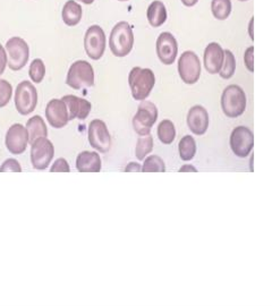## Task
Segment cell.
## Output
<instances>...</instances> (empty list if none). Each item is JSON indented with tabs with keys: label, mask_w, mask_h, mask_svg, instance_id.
I'll return each instance as SVG.
<instances>
[{
	"label": "cell",
	"mask_w": 272,
	"mask_h": 306,
	"mask_svg": "<svg viewBox=\"0 0 272 306\" xmlns=\"http://www.w3.org/2000/svg\"><path fill=\"white\" fill-rule=\"evenodd\" d=\"M13 96V86L8 81L0 78V108L6 107Z\"/></svg>",
	"instance_id": "cell-30"
},
{
	"label": "cell",
	"mask_w": 272,
	"mask_h": 306,
	"mask_svg": "<svg viewBox=\"0 0 272 306\" xmlns=\"http://www.w3.org/2000/svg\"><path fill=\"white\" fill-rule=\"evenodd\" d=\"M7 67V56L3 46L0 44V76L2 75Z\"/></svg>",
	"instance_id": "cell-34"
},
{
	"label": "cell",
	"mask_w": 272,
	"mask_h": 306,
	"mask_svg": "<svg viewBox=\"0 0 272 306\" xmlns=\"http://www.w3.org/2000/svg\"><path fill=\"white\" fill-rule=\"evenodd\" d=\"M178 74L185 84H195L201 76V63L194 51L187 50L178 60Z\"/></svg>",
	"instance_id": "cell-9"
},
{
	"label": "cell",
	"mask_w": 272,
	"mask_h": 306,
	"mask_svg": "<svg viewBox=\"0 0 272 306\" xmlns=\"http://www.w3.org/2000/svg\"><path fill=\"white\" fill-rule=\"evenodd\" d=\"M102 168L98 152L82 151L76 158V169L80 172H99Z\"/></svg>",
	"instance_id": "cell-19"
},
{
	"label": "cell",
	"mask_w": 272,
	"mask_h": 306,
	"mask_svg": "<svg viewBox=\"0 0 272 306\" xmlns=\"http://www.w3.org/2000/svg\"><path fill=\"white\" fill-rule=\"evenodd\" d=\"M128 84L134 100L143 101L150 95L156 84L154 73L150 68L134 67L128 75Z\"/></svg>",
	"instance_id": "cell-1"
},
{
	"label": "cell",
	"mask_w": 272,
	"mask_h": 306,
	"mask_svg": "<svg viewBox=\"0 0 272 306\" xmlns=\"http://www.w3.org/2000/svg\"><path fill=\"white\" fill-rule=\"evenodd\" d=\"M178 152L182 161H191L196 154V142L191 135H185L178 143Z\"/></svg>",
	"instance_id": "cell-23"
},
{
	"label": "cell",
	"mask_w": 272,
	"mask_h": 306,
	"mask_svg": "<svg viewBox=\"0 0 272 306\" xmlns=\"http://www.w3.org/2000/svg\"><path fill=\"white\" fill-rule=\"evenodd\" d=\"M61 100L66 104L69 120H73V119L84 120V119L87 118V116L90 115L92 104L87 100L80 98V96L73 95V94L63 96Z\"/></svg>",
	"instance_id": "cell-17"
},
{
	"label": "cell",
	"mask_w": 272,
	"mask_h": 306,
	"mask_svg": "<svg viewBox=\"0 0 272 306\" xmlns=\"http://www.w3.org/2000/svg\"><path fill=\"white\" fill-rule=\"evenodd\" d=\"M199 0H182V5H185L186 7H193L194 5L197 3Z\"/></svg>",
	"instance_id": "cell-37"
},
{
	"label": "cell",
	"mask_w": 272,
	"mask_h": 306,
	"mask_svg": "<svg viewBox=\"0 0 272 306\" xmlns=\"http://www.w3.org/2000/svg\"><path fill=\"white\" fill-rule=\"evenodd\" d=\"M158 137L163 144H171L176 138V127L169 119H165L158 126Z\"/></svg>",
	"instance_id": "cell-24"
},
{
	"label": "cell",
	"mask_w": 272,
	"mask_h": 306,
	"mask_svg": "<svg viewBox=\"0 0 272 306\" xmlns=\"http://www.w3.org/2000/svg\"><path fill=\"white\" fill-rule=\"evenodd\" d=\"M87 138L91 146L101 153H106L111 148V136L103 120L94 119L90 122L87 129Z\"/></svg>",
	"instance_id": "cell-12"
},
{
	"label": "cell",
	"mask_w": 272,
	"mask_h": 306,
	"mask_svg": "<svg viewBox=\"0 0 272 306\" xmlns=\"http://www.w3.org/2000/svg\"><path fill=\"white\" fill-rule=\"evenodd\" d=\"M66 84L74 90L91 87L94 85V70L86 60H76L70 65L66 77Z\"/></svg>",
	"instance_id": "cell-5"
},
{
	"label": "cell",
	"mask_w": 272,
	"mask_h": 306,
	"mask_svg": "<svg viewBox=\"0 0 272 306\" xmlns=\"http://www.w3.org/2000/svg\"><path fill=\"white\" fill-rule=\"evenodd\" d=\"M29 75H30L31 81L37 84L43 81L44 76H46V65L42 61V59L37 58L31 63L30 68H29Z\"/></svg>",
	"instance_id": "cell-29"
},
{
	"label": "cell",
	"mask_w": 272,
	"mask_h": 306,
	"mask_svg": "<svg viewBox=\"0 0 272 306\" xmlns=\"http://www.w3.org/2000/svg\"><path fill=\"white\" fill-rule=\"evenodd\" d=\"M8 171H13V172H22V167L20 163L17 161L16 159L9 158L5 160L3 163L0 167V172H8Z\"/></svg>",
	"instance_id": "cell-31"
},
{
	"label": "cell",
	"mask_w": 272,
	"mask_h": 306,
	"mask_svg": "<svg viewBox=\"0 0 272 306\" xmlns=\"http://www.w3.org/2000/svg\"><path fill=\"white\" fill-rule=\"evenodd\" d=\"M223 61V49L219 43L211 42L204 50V67L210 74H218Z\"/></svg>",
	"instance_id": "cell-18"
},
{
	"label": "cell",
	"mask_w": 272,
	"mask_h": 306,
	"mask_svg": "<svg viewBox=\"0 0 272 306\" xmlns=\"http://www.w3.org/2000/svg\"><path fill=\"white\" fill-rule=\"evenodd\" d=\"M236 70V59L230 50H223V61L219 70L221 78L229 79L234 76Z\"/></svg>",
	"instance_id": "cell-25"
},
{
	"label": "cell",
	"mask_w": 272,
	"mask_h": 306,
	"mask_svg": "<svg viewBox=\"0 0 272 306\" xmlns=\"http://www.w3.org/2000/svg\"><path fill=\"white\" fill-rule=\"evenodd\" d=\"M46 118L51 127L63 128L68 124V111L61 99H52L46 107Z\"/></svg>",
	"instance_id": "cell-15"
},
{
	"label": "cell",
	"mask_w": 272,
	"mask_h": 306,
	"mask_svg": "<svg viewBox=\"0 0 272 306\" xmlns=\"http://www.w3.org/2000/svg\"><path fill=\"white\" fill-rule=\"evenodd\" d=\"M178 53V44L175 36L169 32H163L156 40V55L163 65H173Z\"/></svg>",
	"instance_id": "cell-14"
},
{
	"label": "cell",
	"mask_w": 272,
	"mask_h": 306,
	"mask_svg": "<svg viewBox=\"0 0 272 306\" xmlns=\"http://www.w3.org/2000/svg\"><path fill=\"white\" fill-rule=\"evenodd\" d=\"M211 10L214 18L219 20H227L231 13V1L230 0H212Z\"/></svg>",
	"instance_id": "cell-26"
},
{
	"label": "cell",
	"mask_w": 272,
	"mask_h": 306,
	"mask_svg": "<svg viewBox=\"0 0 272 306\" xmlns=\"http://www.w3.org/2000/svg\"><path fill=\"white\" fill-rule=\"evenodd\" d=\"M254 47H248L246 49L245 53H244V63H245L246 68L248 69L249 72H254Z\"/></svg>",
	"instance_id": "cell-33"
},
{
	"label": "cell",
	"mask_w": 272,
	"mask_h": 306,
	"mask_svg": "<svg viewBox=\"0 0 272 306\" xmlns=\"http://www.w3.org/2000/svg\"><path fill=\"white\" fill-rule=\"evenodd\" d=\"M3 48L7 56V66L11 70L17 72L26 66L30 58V47L25 40L20 36H13Z\"/></svg>",
	"instance_id": "cell-4"
},
{
	"label": "cell",
	"mask_w": 272,
	"mask_h": 306,
	"mask_svg": "<svg viewBox=\"0 0 272 306\" xmlns=\"http://www.w3.org/2000/svg\"><path fill=\"white\" fill-rule=\"evenodd\" d=\"M106 34L99 25H91L84 35V49L91 59L99 60L106 50Z\"/></svg>",
	"instance_id": "cell-10"
},
{
	"label": "cell",
	"mask_w": 272,
	"mask_h": 306,
	"mask_svg": "<svg viewBox=\"0 0 272 306\" xmlns=\"http://www.w3.org/2000/svg\"><path fill=\"white\" fill-rule=\"evenodd\" d=\"M78 1L85 3V5H91V3H93V1H94V0H78Z\"/></svg>",
	"instance_id": "cell-39"
},
{
	"label": "cell",
	"mask_w": 272,
	"mask_h": 306,
	"mask_svg": "<svg viewBox=\"0 0 272 306\" xmlns=\"http://www.w3.org/2000/svg\"><path fill=\"white\" fill-rule=\"evenodd\" d=\"M158 119V108L154 103L143 100L138 104L137 112L133 118V128L139 136L151 133L152 126Z\"/></svg>",
	"instance_id": "cell-7"
},
{
	"label": "cell",
	"mask_w": 272,
	"mask_h": 306,
	"mask_svg": "<svg viewBox=\"0 0 272 306\" xmlns=\"http://www.w3.org/2000/svg\"><path fill=\"white\" fill-rule=\"evenodd\" d=\"M252 25H253V18L251 20V22H249V35H251V39L254 40V36H253V33H252Z\"/></svg>",
	"instance_id": "cell-38"
},
{
	"label": "cell",
	"mask_w": 272,
	"mask_h": 306,
	"mask_svg": "<svg viewBox=\"0 0 272 306\" xmlns=\"http://www.w3.org/2000/svg\"><path fill=\"white\" fill-rule=\"evenodd\" d=\"M50 171L51 172H69L70 168L66 159L58 158L52 163L51 168H50Z\"/></svg>",
	"instance_id": "cell-32"
},
{
	"label": "cell",
	"mask_w": 272,
	"mask_h": 306,
	"mask_svg": "<svg viewBox=\"0 0 272 306\" xmlns=\"http://www.w3.org/2000/svg\"><path fill=\"white\" fill-rule=\"evenodd\" d=\"M142 172H165L166 165L165 161L159 155H150L144 158V162L142 166Z\"/></svg>",
	"instance_id": "cell-28"
},
{
	"label": "cell",
	"mask_w": 272,
	"mask_h": 306,
	"mask_svg": "<svg viewBox=\"0 0 272 306\" xmlns=\"http://www.w3.org/2000/svg\"><path fill=\"white\" fill-rule=\"evenodd\" d=\"M31 144V163L37 170H44L49 167L55 155L52 142L46 137H39Z\"/></svg>",
	"instance_id": "cell-8"
},
{
	"label": "cell",
	"mask_w": 272,
	"mask_h": 306,
	"mask_svg": "<svg viewBox=\"0 0 272 306\" xmlns=\"http://www.w3.org/2000/svg\"><path fill=\"white\" fill-rule=\"evenodd\" d=\"M230 148L234 154L238 158H246L254 146V135L248 127L238 126L232 129L230 134Z\"/></svg>",
	"instance_id": "cell-11"
},
{
	"label": "cell",
	"mask_w": 272,
	"mask_h": 306,
	"mask_svg": "<svg viewBox=\"0 0 272 306\" xmlns=\"http://www.w3.org/2000/svg\"><path fill=\"white\" fill-rule=\"evenodd\" d=\"M26 131L29 134V143H32L39 137L48 136V128L41 116L37 115L31 117L26 122Z\"/></svg>",
	"instance_id": "cell-22"
},
{
	"label": "cell",
	"mask_w": 272,
	"mask_h": 306,
	"mask_svg": "<svg viewBox=\"0 0 272 306\" xmlns=\"http://www.w3.org/2000/svg\"><path fill=\"white\" fill-rule=\"evenodd\" d=\"M239 1H247V0H239Z\"/></svg>",
	"instance_id": "cell-41"
},
{
	"label": "cell",
	"mask_w": 272,
	"mask_h": 306,
	"mask_svg": "<svg viewBox=\"0 0 272 306\" xmlns=\"http://www.w3.org/2000/svg\"><path fill=\"white\" fill-rule=\"evenodd\" d=\"M134 46V34L127 22H119L113 26L109 39V47L113 56L123 58L132 51Z\"/></svg>",
	"instance_id": "cell-2"
},
{
	"label": "cell",
	"mask_w": 272,
	"mask_h": 306,
	"mask_svg": "<svg viewBox=\"0 0 272 306\" xmlns=\"http://www.w3.org/2000/svg\"><path fill=\"white\" fill-rule=\"evenodd\" d=\"M29 144L26 127L22 124H14L8 128L5 137V145L11 154L18 155L25 152Z\"/></svg>",
	"instance_id": "cell-13"
},
{
	"label": "cell",
	"mask_w": 272,
	"mask_h": 306,
	"mask_svg": "<svg viewBox=\"0 0 272 306\" xmlns=\"http://www.w3.org/2000/svg\"><path fill=\"white\" fill-rule=\"evenodd\" d=\"M186 171H193V172H196V171H197V169H196L195 167L191 166V165L182 166V168L179 169V172H186Z\"/></svg>",
	"instance_id": "cell-36"
},
{
	"label": "cell",
	"mask_w": 272,
	"mask_h": 306,
	"mask_svg": "<svg viewBox=\"0 0 272 306\" xmlns=\"http://www.w3.org/2000/svg\"><path fill=\"white\" fill-rule=\"evenodd\" d=\"M246 94L239 85L231 84L223 90L221 95V109L228 118H237L245 112Z\"/></svg>",
	"instance_id": "cell-3"
},
{
	"label": "cell",
	"mask_w": 272,
	"mask_h": 306,
	"mask_svg": "<svg viewBox=\"0 0 272 306\" xmlns=\"http://www.w3.org/2000/svg\"><path fill=\"white\" fill-rule=\"evenodd\" d=\"M153 150V137L150 134L139 136L135 146V155L138 160H144L146 155Z\"/></svg>",
	"instance_id": "cell-27"
},
{
	"label": "cell",
	"mask_w": 272,
	"mask_h": 306,
	"mask_svg": "<svg viewBox=\"0 0 272 306\" xmlns=\"http://www.w3.org/2000/svg\"><path fill=\"white\" fill-rule=\"evenodd\" d=\"M146 17L149 20L150 25L152 27L161 26L167 20V9L163 2L159 0H154L150 3L146 11Z\"/></svg>",
	"instance_id": "cell-21"
},
{
	"label": "cell",
	"mask_w": 272,
	"mask_h": 306,
	"mask_svg": "<svg viewBox=\"0 0 272 306\" xmlns=\"http://www.w3.org/2000/svg\"><path fill=\"white\" fill-rule=\"evenodd\" d=\"M118 1H127V0H118Z\"/></svg>",
	"instance_id": "cell-40"
},
{
	"label": "cell",
	"mask_w": 272,
	"mask_h": 306,
	"mask_svg": "<svg viewBox=\"0 0 272 306\" xmlns=\"http://www.w3.org/2000/svg\"><path fill=\"white\" fill-rule=\"evenodd\" d=\"M14 102L18 113L23 116L30 115L37 108V91L35 86L29 81H23L16 86Z\"/></svg>",
	"instance_id": "cell-6"
},
{
	"label": "cell",
	"mask_w": 272,
	"mask_h": 306,
	"mask_svg": "<svg viewBox=\"0 0 272 306\" xmlns=\"http://www.w3.org/2000/svg\"><path fill=\"white\" fill-rule=\"evenodd\" d=\"M141 170H142V166L139 165V163H136V162H130V163H128V166H126V168H125L126 172H132V171L141 172Z\"/></svg>",
	"instance_id": "cell-35"
},
{
	"label": "cell",
	"mask_w": 272,
	"mask_h": 306,
	"mask_svg": "<svg viewBox=\"0 0 272 306\" xmlns=\"http://www.w3.org/2000/svg\"><path fill=\"white\" fill-rule=\"evenodd\" d=\"M209 113L204 107L196 104L188 110L187 113V126L189 131L195 135L205 134L209 127Z\"/></svg>",
	"instance_id": "cell-16"
},
{
	"label": "cell",
	"mask_w": 272,
	"mask_h": 306,
	"mask_svg": "<svg viewBox=\"0 0 272 306\" xmlns=\"http://www.w3.org/2000/svg\"><path fill=\"white\" fill-rule=\"evenodd\" d=\"M83 16V9L75 0H68L63 7L61 18L67 26H75L80 23Z\"/></svg>",
	"instance_id": "cell-20"
}]
</instances>
